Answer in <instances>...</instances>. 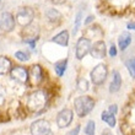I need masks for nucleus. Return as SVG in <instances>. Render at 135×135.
Wrapping results in <instances>:
<instances>
[{"label":"nucleus","instance_id":"nucleus-28","mask_svg":"<svg viewBox=\"0 0 135 135\" xmlns=\"http://www.w3.org/2000/svg\"><path fill=\"white\" fill-rule=\"evenodd\" d=\"M107 110H108L109 113L115 114V115H117L118 110H119V108H118V104H117V103H110L109 106H108V108H107Z\"/></svg>","mask_w":135,"mask_h":135},{"label":"nucleus","instance_id":"nucleus-2","mask_svg":"<svg viewBox=\"0 0 135 135\" xmlns=\"http://www.w3.org/2000/svg\"><path fill=\"white\" fill-rule=\"evenodd\" d=\"M109 76L108 65L106 63H98L90 71V80L95 86H102Z\"/></svg>","mask_w":135,"mask_h":135},{"label":"nucleus","instance_id":"nucleus-19","mask_svg":"<svg viewBox=\"0 0 135 135\" xmlns=\"http://www.w3.org/2000/svg\"><path fill=\"white\" fill-rule=\"evenodd\" d=\"M101 120L104 122L109 128H115V125H117V117H115V114L109 113L108 110H103L101 113Z\"/></svg>","mask_w":135,"mask_h":135},{"label":"nucleus","instance_id":"nucleus-30","mask_svg":"<svg viewBox=\"0 0 135 135\" xmlns=\"http://www.w3.org/2000/svg\"><path fill=\"white\" fill-rule=\"evenodd\" d=\"M80 130H81V125H76L75 128H73L70 130V132H68L66 135H79V133H80Z\"/></svg>","mask_w":135,"mask_h":135},{"label":"nucleus","instance_id":"nucleus-33","mask_svg":"<svg viewBox=\"0 0 135 135\" xmlns=\"http://www.w3.org/2000/svg\"><path fill=\"white\" fill-rule=\"evenodd\" d=\"M107 1H112V0H107Z\"/></svg>","mask_w":135,"mask_h":135},{"label":"nucleus","instance_id":"nucleus-21","mask_svg":"<svg viewBox=\"0 0 135 135\" xmlns=\"http://www.w3.org/2000/svg\"><path fill=\"white\" fill-rule=\"evenodd\" d=\"M11 69H12V66H11L10 59L6 57H0V75L10 73Z\"/></svg>","mask_w":135,"mask_h":135},{"label":"nucleus","instance_id":"nucleus-7","mask_svg":"<svg viewBox=\"0 0 135 135\" xmlns=\"http://www.w3.org/2000/svg\"><path fill=\"white\" fill-rule=\"evenodd\" d=\"M73 120H74V110L70 108H63L61 110H59L55 119L58 128L60 129L68 128L73 123Z\"/></svg>","mask_w":135,"mask_h":135},{"label":"nucleus","instance_id":"nucleus-10","mask_svg":"<svg viewBox=\"0 0 135 135\" xmlns=\"http://www.w3.org/2000/svg\"><path fill=\"white\" fill-rule=\"evenodd\" d=\"M123 86V76H122L120 71L114 69L110 73V80L109 85H108V92L109 93H118L122 90Z\"/></svg>","mask_w":135,"mask_h":135},{"label":"nucleus","instance_id":"nucleus-9","mask_svg":"<svg viewBox=\"0 0 135 135\" xmlns=\"http://www.w3.org/2000/svg\"><path fill=\"white\" fill-rule=\"evenodd\" d=\"M16 25V18L11 12L4 11L0 12V30L4 32H11L14 31Z\"/></svg>","mask_w":135,"mask_h":135},{"label":"nucleus","instance_id":"nucleus-5","mask_svg":"<svg viewBox=\"0 0 135 135\" xmlns=\"http://www.w3.org/2000/svg\"><path fill=\"white\" fill-rule=\"evenodd\" d=\"M16 22H17L18 25L26 26L31 25V22L33 21V18H35V10H33L32 7H28V6H23V7H20L16 12Z\"/></svg>","mask_w":135,"mask_h":135},{"label":"nucleus","instance_id":"nucleus-11","mask_svg":"<svg viewBox=\"0 0 135 135\" xmlns=\"http://www.w3.org/2000/svg\"><path fill=\"white\" fill-rule=\"evenodd\" d=\"M10 75L20 84H26L30 80V71L23 66H14L10 70Z\"/></svg>","mask_w":135,"mask_h":135},{"label":"nucleus","instance_id":"nucleus-17","mask_svg":"<svg viewBox=\"0 0 135 135\" xmlns=\"http://www.w3.org/2000/svg\"><path fill=\"white\" fill-rule=\"evenodd\" d=\"M84 36L87 37V38L92 39V38H101L103 36V31L101 30L100 26H89L84 31Z\"/></svg>","mask_w":135,"mask_h":135},{"label":"nucleus","instance_id":"nucleus-1","mask_svg":"<svg viewBox=\"0 0 135 135\" xmlns=\"http://www.w3.org/2000/svg\"><path fill=\"white\" fill-rule=\"evenodd\" d=\"M74 109L79 118H85L96 107V100L89 95H81L74 100Z\"/></svg>","mask_w":135,"mask_h":135},{"label":"nucleus","instance_id":"nucleus-27","mask_svg":"<svg viewBox=\"0 0 135 135\" xmlns=\"http://www.w3.org/2000/svg\"><path fill=\"white\" fill-rule=\"evenodd\" d=\"M37 41H38V37H32V38H26L23 42H25L26 44H30V47H31L32 49H35Z\"/></svg>","mask_w":135,"mask_h":135},{"label":"nucleus","instance_id":"nucleus-24","mask_svg":"<svg viewBox=\"0 0 135 135\" xmlns=\"http://www.w3.org/2000/svg\"><path fill=\"white\" fill-rule=\"evenodd\" d=\"M15 58L20 61H27L30 59V54L26 53V52H22V50H17L15 53Z\"/></svg>","mask_w":135,"mask_h":135},{"label":"nucleus","instance_id":"nucleus-29","mask_svg":"<svg viewBox=\"0 0 135 135\" xmlns=\"http://www.w3.org/2000/svg\"><path fill=\"white\" fill-rule=\"evenodd\" d=\"M125 27H127V31H129V32H135V20H129Z\"/></svg>","mask_w":135,"mask_h":135},{"label":"nucleus","instance_id":"nucleus-23","mask_svg":"<svg viewBox=\"0 0 135 135\" xmlns=\"http://www.w3.org/2000/svg\"><path fill=\"white\" fill-rule=\"evenodd\" d=\"M84 133L86 135H95V133H96V122L93 120V119H89L85 124Z\"/></svg>","mask_w":135,"mask_h":135},{"label":"nucleus","instance_id":"nucleus-31","mask_svg":"<svg viewBox=\"0 0 135 135\" xmlns=\"http://www.w3.org/2000/svg\"><path fill=\"white\" fill-rule=\"evenodd\" d=\"M50 3L54 4V5H63V4L66 3V0H50Z\"/></svg>","mask_w":135,"mask_h":135},{"label":"nucleus","instance_id":"nucleus-12","mask_svg":"<svg viewBox=\"0 0 135 135\" xmlns=\"http://www.w3.org/2000/svg\"><path fill=\"white\" fill-rule=\"evenodd\" d=\"M117 46H118V49L122 50V52H125L128 49L130 44L133 42V36L132 33L129 31H123L120 32V35L118 36V39H117Z\"/></svg>","mask_w":135,"mask_h":135},{"label":"nucleus","instance_id":"nucleus-3","mask_svg":"<svg viewBox=\"0 0 135 135\" xmlns=\"http://www.w3.org/2000/svg\"><path fill=\"white\" fill-rule=\"evenodd\" d=\"M48 93L44 90H36L27 98V107L31 110H38L47 104Z\"/></svg>","mask_w":135,"mask_h":135},{"label":"nucleus","instance_id":"nucleus-32","mask_svg":"<svg viewBox=\"0 0 135 135\" xmlns=\"http://www.w3.org/2000/svg\"><path fill=\"white\" fill-rule=\"evenodd\" d=\"M101 135H113V134H112V132H110V130L106 129V130H103V132L101 133Z\"/></svg>","mask_w":135,"mask_h":135},{"label":"nucleus","instance_id":"nucleus-6","mask_svg":"<svg viewBox=\"0 0 135 135\" xmlns=\"http://www.w3.org/2000/svg\"><path fill=\"white\" fill-rule=\"evenodd\" d=\"M107 54H108V47L103 39H97V41L92 42L91 50H90L91 58L97 59V60H102L106 58Z\"/></svg>","mask_w":135,"mask_h":135},{"label":"nucleus","instance_id":"nucleus-25","mask_svg":"<svg viewBox=\"0 0 135 135\" xmlns=\"http://www.w3.org/2000/svg\"><path fill=\"white\" fill-rule=\"evenodd\" d=\"M118 52H119V49H118L117 44L110 43V46L108 47V55H109L110 58H115L118 55Z\"/></svg>","mask_w":135,"mask_h":135},{"label":"nucleus","instance_id":"nucleus-20","mask_svg":"<svg viewBox=\"0 0 135 135\" xmlns=\"http://www.w3.org/2000/svg\"><path fill=\"white\" fill-rule=\"evenodd\" d=\"M123 63H124V66L127 69V71H128L129 76L133 80H135V57L125 58L124 60H123Z\"/></svg>","mask_w":135,"mask_h":135},{"label":"nucleus","instance_id":"nucleus-4","mask_svg":"<svg viewBox=\"0 0 135 135\" xmlns=\"http://www.w3.org/2000/svg\"><path fill=\"white\" fill-rule=\"evenodd\" d=\"M91 46H92V41L90 38H87L85 36L79 37L76 43H75V49H74L75 58H76L78 60H82L87 54H90Z\"/></svg>","mask_w":135,"mask_h":135},{"label":"nucleus","instance_id":"nucleus-14","mask_svg":"<svg viewBox=\"0 0 135 135\" xmlns=\"http://www.w3.org/2000/svg\"><path fill=\"white\" fill-rule=\"evenodd\" d=\"M30 79L32 80L35 85H38L39 82L43 80V69L41 65H32L30 69Z\"/></svg>","mask_w":135,"mask_h":135},{"label":"nucleus","instance_id":"nucleus-22","mask_svg":"<svg viewBox=\"0 0 135 135\" xmlns=\"http://www.w3.org/2000/svg\"><path fill=\"white\" fill-rule=\"evenodd\" d=\"M76 87L80 92H87L90 90V81L85 78H78L76 79Z\"/></svg>","mask_w":135,"mask_h":135},{"label":"nucleus","instance_id":"nucleus-16","mask_svg":"<svg viewBox=\"0 0 135 135\" xmlns=\"http://www.w3.org/2000/svg\"><path fill=\"white\" fill-rule=\"evenodd\" d=\"M84 18H85V15H84V9H82V7H80V9L76 11L75 17H74V28H73V33H71L74 37L78 35L80 27L84 25Z\"/></svg>","mask_w":135,"mask_h":135},{"label":"nucleus","instance_id":"nucleus-18","mask_svg":"<svg viewBox=\"0 0 135 135\" xmlns=\"http://www.w3.org/2000/svg\"><path fill=\"white\" fill-rule=\"evenodd\" d=\"M66 69H68V58H63V59L57 60L54 63V71H55L58 78H63Z\"/></svg>","mask_w":135,"mask_h":135},{"label":"nucleus","instance_id":"nucleus-13","mask_svg":"<svg viewBox=\"0 0 135 135\" xmlns=\"http://www.w3.org/2000/svg\"><path fill=\"white\" fill-rule=\"evenodd\" d=\"M50 42L55 43L60 47H68L69 42H70V32L68 30H63L59 33H57L55 36H53L50 38Z\"/></svg>","mask_w":135,"mask_h":135},{"label":"nucleus","instance_id":"nucleus-8","mask_svg":"<svg viewBox=\"0 0 135 135\" xmlns=\"http://www.w3.org/2000/svg\"><path fill=\"white\" fill-rule=\"evenodd\" d=\"M32 135H52L49 122L46 119H37L30 127Z\"/></svg>","mask_w":135,"mask_h":135},{"label":"nucleus","instance_id":"nucleus-15","mask_svg":"<svg viewBox=\"0 0 135 135\" xmlns=\"http://www.w3.org/2000/svg\"><path fill=\"white\" fill-rule=\"evenodd\" d=\"M44 15H46L47 20H48L50 23H58V22H60L61 18H63L61 12L59 10H57V9H54V7L47 9L46 12H44Z\"/></svg>","mask_w":135,"mask_h":135},{"label":"nucleus","instance_id":"nucleus-26","mask_svg":"<svg viewBox=\"0 0 135 135\" xmlns=\"http://www.w3.org/2000/svg\"><path fill=\"white\" fill-rule=\"evenodd\" d=\"M95 20H96L95 15H89V16H86V17L84 18V26H85V27H89V26H91L92 23H95Z\"/></svg>","mask_w":135,"mask_h":135}]
</instances>
